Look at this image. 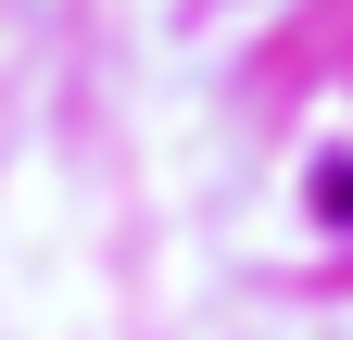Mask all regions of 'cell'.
<instances>
[{"mask_svg": "<svg viewBox=\"0 0 353 340\" xmlns=\"http://www.w3.org/2000/svg\"><path fill=\"white\" fill-rule=\"evenodd\" d=\"M316 202H328V215L353 227V164H316Z\"/></svg>", "mask_w": 353, "mask_h": 340, "instance_id": "1", "label": "cell"}]
</instances>
